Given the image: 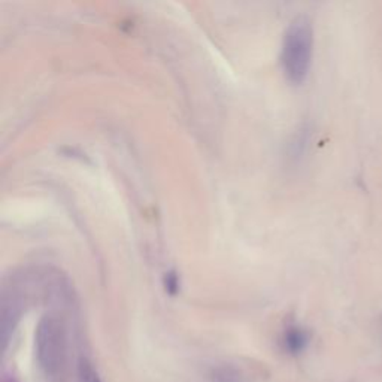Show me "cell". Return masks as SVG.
Masks as SVG:
<instances>
[{"label":"cell","mask_w":382,"mask_h":382,"mask_svg":"<svg viewBox=\"0 0 382 382\" xmlns=\"http://www.w3.org/2000/svg\"><path fill=\"white\" fill-rule=\"evenodd\" d=\"M314 53V28L308 17H297L287 28L281 62L290 83L301 84L306 79Z\"/></svg>","instance_id":"6da1fadb"},{"label":"cell","mask_w":382,"mask_h":382,"mask_svg":"<svg viewBox=\"0 0 382 382\" xmlns=\"http://www.w3.org/2000/svg\"><path fill=\"white\" fill-rule=\"evenodd\" d=\"M38 354L42 366L53 372L57 369L63 356L65 333L60 321L53 317H45L38 327Z\"/></svg>","instance_id":"7a4b0ae2"},{"label":"cell","mask_w":382,"mask_h":382,"mask_svg":"<svg viewBox=\"0 0 382 382\" xmlns=\"http://www.w3.org/2000/svg\"><path fill=\"white\" fill-rule=\"evenodd\" d=\"M308 333L301 329H290L285 333V348L290 351V353L297 354L300 351H304L305 347L308 345Z\"/></svg>","instance_id":"3957f363"},{"label":"cell","mask_w":382,"mask_h":382,"mask_svg":"<svg viewBox=\"0 0 382 382\" xmlns=\"http://www.w3.org/2000/svg\"><path fill=\"white\" fill-rule=\"evenodd\" d=\"M78 382H102L96 369L88 360L81 358L78 365Z\"/></svg>","instance_id":"277c9868"},{"label":"cell","mask_w":382,"mask_h":382,"mask_svg":"<svg viewBox=\"0 0 382 382\" xmlns=\"http://www.w3.org/2000/svg\"><path fill=\"white\" fill-rule=\"evenodd\" d=\"M379 330H381V335H382V314L379 315Z\"/></svg>","instance_id":"5b68a950"}]
</instances>
